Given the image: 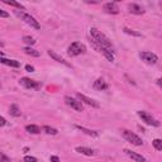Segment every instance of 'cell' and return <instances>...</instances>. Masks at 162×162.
I'll list each match as a JSON object with an SVG mask.
<instances>
[{
  "mask_svg": "<svg viewBox=\"0 0 162 162\" xmlns=\"http://www.w3.org/2000/svg\"><path fill=\"white\" fill-rule=\"evenodd\" d=\"M90 34H91V38H93V42L95 45H98L99 47H103L105 49H109L112 52H115L114 51V46L113 43L110 42V39L108 38L101 30L96 29V28H91L90 29Z\"/></svg>",
  "mask_w": 162,
  "mask_h": 162,
  "instance_id": "1",
  "label": "cell"
},
{
  "mask_svg": "<svg viewBox=\"0 0 162 162\" xmlns=\"http://www.w3.org/2000/svg\"><path fill=\"white\" fill-rule=\"evenodd\" d=\"M85 52H86L85 45H82V43H80V42H73V43H71L69 49H67V55L73 57V56H79V55L85 53Z\"/></svg>",
  "mask_w": 162,
  "mask_h": 162,
  "instance_id": "2",
  "label": "cell"
},
{
  "mask_svg": "<svg viewBox=\"0 0 162 162\" xmlns=\"http://www.w3.org/2000/svg\"><path fill=\"white\" fill-rule=\"evenodd\" d=\"M122 134L123 137L127 139V141L129 143H132L133 146H142L143 144V141L141 138H139L136 133L131 132V131H128V129H122Z\"/></svg>",
  "mask_w": 162,
  "mask_h": 162,
  "instance_id": "3",
  "label": "cell"
},
{
  "mask_svg": "<svg viewBox=\"0 0 162 162\" xmlns=\"http://www.w3.org/2000/svg\"><path fill=\"white\" fill-rule=\"evenodd\" d=\"M138 115H139V118L146 123V124H148V125H152V127H158L160 125V122H157L155 118L151 115L149 113H147V112H143V110H139L138 112Z\"/></svg>",
  "mask_w": 162,
  "mask_h": 162,
  "instance_id": "4",
  "label": "cell"
},
{
  "mask_svg": "<svg viewBox=\"0 0 162 162\" xmlns=\"http://www.w3.org/2000/svg\"><path fill=\"white\" fill-rule=\"evenodd\" d=\"M17 14H18L22 19H23L28 26H30L32 28H36V29H39V28H41L39 23H38V22H37L33 17H32V15H29V14H27V13H23V12H18Z\"/></svg>",
  "mask_w": 162,
  "mask_h": 162,
  "instance_id": "5",
  "label": "cell"
},
{
  "mask_svg": "<svg viewBox=\"0 0 162 162\" xmlns=\"http://www.w3.org/2000/svg\"><path fill=\"white\" fill-rule=\"evenodd\" d=\"M139 57H141L142 61H144V62L148 63V65H155V63H157V61H158V57L155 55V53L147 52V51L139 53Z\"/></svg>",
  "mask_w": 162,
  "mask_h": 162,
  "instance_id": "6",
  "label": "cell"
},
{
  "mask_svg": "<svg viewBox=\"0 0 162 162\" xmlns=\"http://www.w3.org/2000/svg\"><path fill=\"white\" fill-rule=\"evenodd\" d=\"M65 103H66L69 106H71L72 109H75L76 112H82L84 110V106H82L81 101H77L76 99L71 98V96H65Z\"/></svg>",
  "mask_w": 162,
  "mask_h": 162,
  "instance_id": "7",
  "label": "cell"
},
{
  "mask_svg": "<svg viewBox=\"0 0 162 162\" xmlns=\"http://www.w3.org/2000/svg\"><path fill=\"white\" fill-rule=\"evenodd\" d=\"M19 82H20L22 86H24V88H27V89H38L41 86L37 81L32 80V79H28V77H22Z\"/></svg>",
  "mask_w": 162,
  "mask_h": 162,
  "instance_id": "8",
  "label": "cell"
},
{
  "mask_svg": "<svg viewBox=\"0 0 162 162\" xmlns=\"http://www.w3.org/2000/svg\"><path fill=\"white\" fill-rule=\"evenodd\" d=\"M104 12L108 14H118L119 13V6L117 3H106L104 4Z\"/></svg>",
  "mask_w": 162,
  "mask_h": 162,
  "instance_id": "9",
  "label": "cell"
},
{
  "mask_svg": "<svg viewBox=\"0 0 162 162\" xmlns=\"http://www.w3.org/2000/svg\"><path fill=\"white\" fill-rule=\"evenodd\" d=\"M77 98L80 99V101H84L85 104H88L93 108H100V104L98 101H95L94 99H90V98H88V96H85L82 94H77Z\"/></svg>",
  "mask_w": 162,
  "mask_h": 162,
  "instance_id": "10",
  "label": "cell"
},
{
  "mask_svg": "<svg viewBox=\"0 0 162 162\" xmlns=\"http://www.w3.org/2000/svg\"><path fill=\"white\" fill-rule=\"evenodd\" d=\"M124 152L131 157L133 161H136V162H146V158L142 156V155H139V153H137V152H133V151H131V149H124Z\"/></svg>",
  "mask_w": 162,
  "mask_h": 162,
  "instance_id": "11",
  "label": "cell"
},
{
  "mask_svg": "<svg viewBox=\"0 0 162 162\" xmlns=\"http://www.w3.org/2000/svg\"><path fill=\"white\" fill-rule=\"evenodd\" d=\"M128 9H129V12H131L132 14H137V15H141V14L144 13V9L141 5H138V4H129Z\"/></svg>",
  "mask_w": 162,
  "mask_h": 162,
  "instance_id": "12",
  "label": "cell"
},
{
  "mask_svg": "<svg viewBox=\"0 0 162 162\" xmlns=\"http://www.w3.org/2000/svg\"><path fill=\"white\" fill-rule=\"evenodd\" d=\"M47 53H48V55H49V56H51V57H52L53 60H55V61H57V62H61L62 65H65V66H69V67H70V63L65 61V60H63V58H62L61 56H58V55H57V53H56L55 51H52V49H48V51H47Z\"/></svg>",
  "mask_w": 162,
  "mask_h": 162,
  "instance_id": "13",
  "label": "cell"
},
{
  "mask_svg": "<svg viewBox=\"0 0 162 162\" xmlns=\"http://www.w3.org/2000/svg\"><path fill=\"white\" fill-rule=\"evenodd\" d=\"M94 89H95V90H99V91L106 90V89H108V84H106L103 79H98V80L94 81Z\"/></svg>",
  "mask_w": 162,
  "mask_h": 162,
  "instance_id": "14",
  "label": "cell"
},
{
  "mask_svg": "<svg viewBox=\"0 0 162 162\" xmlns=\"http://www.w3.org/2000/svg\"><path fill=\"white\" fill-rule=\"evenodd\" d=\"M76 152L85 155V156H94L95 155V151L91 148H88V147H76Z\"/></svg>",
  "mask_w": 162,
  "mask_h": 162,
  "instance_id": "15",
  "label": "cell"
},
{
  "mask_svg": "<svg viewBox=\"0 0 162 162\" xmlns=\"http://www.w3.org/2000/svg\"><path fill=\"white\" fill-rule=\"evenodd\" d=\"M2 63H4V65H8V66H10V67H19L20 66V63L18 62V61H15V60H6V58H4V57H2Z\"/></svg>",
  "mask_w": 162,
  "mask_h": 162,
  "instance_id": "16",
  "label": "cell"
},
{
  "mask_svg": "<svg viewBox=\"0 0 162 162\" xmlns=\"http://www.w3.org/2000/svg\"><path fill=\"white\" fill-rule=\"evenodd\" d=\"M76 128L79 129V131H81V132H84L85 134H88V136H91V137H98V132L96 131H90V129H86L85 127H81V125H76Z\"/></svg>",
  "mask_w": 162,
  "mask_h": 162,
  "instance_id": "17",
  "label": "cell"
},
{
  "mask_svg": "<svg viewBox=\"0 0 162 162\" xmlns=\"http://www.w3.org/2000/svg\"><path fill=\"white\" fill-rule=\"evenodd\" d=\"M9 113L12 114L13 117H20V114H22V112H20V109L18 108L17 104L10 105V108H9Z\"/></svg>",
  "mask_w": 162,
  "mask_h": 162,
  "instance_id": "18",
  "label": "cell"
},
{
  "mask_svg": "<svg viewBox=\"0 0 162 162\" xmlns=\"http://www.w3.org/2000/svg\"><path fill=\"white\" fill-rule=\"evenodd\" d=\"M26 131L32 133V134H38L41 133V128L38 125H33V124H30V125H27L26 127Z\"/></svg>",
  "mask_w": 162,
  "mask_h": 162,
  "instance_id": "19",
  "label": "cell"
},
{
  "mask_svg": "<svg viewBox=\"0 0 162 162\" xmlns=\"http://www.w3.org/2000/svg\"><path fill=\"white\" fill-rule=\"evenodd\" d=\"M23 51L27 53V55H29V56H33V57H39V55H41V53H39L37 49L32 48V47H26Z\"/></svg>",
  "mask_w": 162,
  "mask_h": 162,
  "instance_id": "20",
  "label": "cell"
},
{
  "mask_svg": "<svg viewBox=\"0 0 162 162\" xmlns=\"http://www.w3.org/2000/svg\"><path fill=\"white\" fill-rule=\"evenodd\" d=\"M42 129H43V131H45L47 134H51V136H56V134H57V129L51 128V127H48V125H45Z\"/></svg>",
  "mask_w": 162,
  "mask_h": 162,
  "instance_id": "21",
  "label": "cell"
},
{
  "mask_svg": "<svg viewBox=\"0 0 162 162\" xmlns=\"http://www.w3.org/2000/svg\"><path fill=\"white\" fill-rule=\"evenodd\" d=\"M23 42H24V43H27L28 46H33L34 43H36L34 38H32V37H29V36H26V37H23Z\"/></svg>",
  "mask_w": 162,
  "mask_h": 162,
  "instance_id": "22",
  "label": "cell"
},
{
  "mask_svg": "<svg viewBox=\"0 0 162 162\" xmlns=\"http://www.w3.org/2000/svg\"><path fill=\"white\" fill-rule=\"evenodd\" d=\"M153 147L157 151H162V139H153Z\"/></svg>",
  "mask_w": 162,
  "mask_h": 162,
  "instance_id": "23",
  "label": "cell"
},
{
  "mask_svg": "<svg viewBox=\"0 0 162 162\" xmlns=\"http://www.w3.org/2000/svg\"><path fill=\"white\" fill-rule=\"evenodd\" d=\"M4 3L8 4V5H12V6H15L18 9H24V6L22 5L20 3H17V2H8V0H4Z\"/></svg>",
  "mask_w": 162,
  "mask_h": 162,
  "instance_id": "24",
  "label": "cell"
},
{
  "mask_svg": "<svg viewBox=\"0 0 162 162\" xmlns=\"http://www.w3.org/2000/svg\"><path fill=\"white\" fill-rule=\"evenodd\" d=\"M123 30H124V33H127V34H131V36H134V37H141V33H138V32H134V30L129 29V28H124Z\"/></svg>",
  "mask_w": 162,
  "mask_h": 162,
  "instance_id": "25",
  "label": "cell"
},
{
  "mask_svg": "<svg viewBox=\"0 0 162 162\" xmlns=\"http://www.w3.org/2000/svg\"><path fill=\"white\" fill-rule=\"evenodd\" d=\"M24 162H37V158L33 156H26L24 157Z\"/></svg>",
  "mask_w": 162,
  "mask_h": 162,
  "instance_id": "26",
  "label": "cell"
},
{
  "mask_svg": "<svg viewBox=\"0 0 162 162\" xmlns=\"http://www.w3.org/2000/svg\"><path fill=\"white\" fill-rule=\"evenodd\" d=\"M0 162H10V158L6 157L4 153H2V161H0Z\"/></svg>",
  "mask_w": 162,
  "mask_h": 162,
  "instance_id": "27",
  "label": "cell"
},
{
  "mask_svg": "<svg viewBox=\"0 0 162 162\" xmlns=\"http://www.w3.org/2000/svg\"><path fill=\"white\" fill-rule=\"evenodd\" d=\"M49 161H51V162H60V158H58L57 156H51V157H49Z\"/></svg>",
  "mask_w": 162,
  "mask_h": 162,
  "instance_id": "28",
  "label": "cell"
},
{
  "mask_svg": "<svg viewBox=\"0 0 162 162\" xmlns=\"http://www.w3.org/2000/svg\"><path fill=\"white\" fill-rule=\"evenodd\" d=\"M0 17H2V18H8V17H9V14H8V13H5L4 10H0Z\"/></svg>",
  "mask_w": 162,
  "mask_h": 162,
  "instance_id": "29",
  "label": "cell"
},
{
  "mask_svg": "<svg viewBox=\"0 0 162 162\" xmlns=\"http://www.w3.org/2000/svg\"><path fill=\"white\" fill-rule=\"evenodd\" d=\"M26 70H27L28 72H33V71H34V67H33V66H29V65H27V66H26Z\"/></svg>",
  "mask_w": 162,
  "mask_h": 162,
  "instance_id": "30",
  "label": "cell"
},
{
  "mask_svg": "<svg viewBox=\"0 0 162 162\" xmlns=\"http://www.w3.org/2000/svg\"><path fill=\"white\" fill-rule=\"evenodd\" d=\"M5 124H6V121H5V118H3V117H2V118H0V125H2V127H4Z\"/></svg>",
  "mask_w": 162,
  "mask_h": 162,
  "instance_id": "31",
  "label": "cell"
},
{
  "mask_svg": "<svg viewBox=\"0 0 162 162\" xmlns=\"http://www.w3.org/2000/svg\"><path fill=\"white\" fill-rule=\"evenodd\" d=\"M157 84H158V86H160V88H161V89H162V77H161V79H158V80H157Z\"/></svg>",
  "mask_w": 162,
  "mask_h": 162,
  "instance_id": "32",
  "label": "cell"
},
{
  "mask_svg": "<svg viewBox=\"0 0 162 162\" xmlns=\"http://www.w3.org/2000/svg\"><path fill=\"white\" fill-rule=\"evenodd\" d=\"M160 6H161V9H162V3H160Z\"/></svg>",
  "mask_w": 162,
  "mask_h": 162,
  "instance_id": "33",
  "label": "cell"
}]
</instances>
